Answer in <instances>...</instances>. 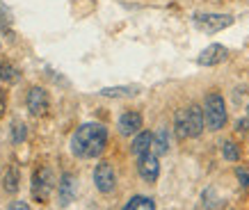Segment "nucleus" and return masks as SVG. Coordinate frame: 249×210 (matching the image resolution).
Wrapping results in <instances>:
<instances>
[{
	"label": "nucleus",
	"mask_w": 249,
	"mask_h": 210,
	"mask_svg": "<svg viewBox=\"0 0 249 210\" xmlns=\"http://www.w3.org/2000/svg\"><path fill=\"white\" fill-rule=\"evenodd\" d=\"M18 188H21V174H18L16 165H7V169L2 174V190L7 194H16Z\"/></svg>",
	"instance_id": "12"
},
{
	"label": "nucleus",
	"mask_w": 249,
	"mask_h": 210,
	"mask_svg": "<svg viewBox=\"0 0 249 210\" xmlns=\"http://www.w3.org/2000/svg\"><path fill=\"white\" fill-rule=\"evenodd\" d=\"M5 112V96H2V91H0V114Z\"/></svg>",
	"instance_id": "24"
},
{
	"label": "nucleus",
	"mask_w": 249,
	"mask_h": 210,
	"mask_svg": "<svg viewBox=\"0 0 249 210\" xmlns=\"http://www.w3.org/2000/svg\"><path fill=\"white\" fill-rule=\"evenodd\" d=\"M9 210H30V206L25 201H14L12 206H9Z\"/></svg>",
	"instance_id": "23"
},
{
	"label": "nucleus",
	"mask_w": 249,
	"mask_h": 210,
	"mask_svg": "<svg viewBox=\"0 0 249 210\" xmlns=\"http://www.w3.org/2000/svg\"><path fill=\"white\" fill-rule=\"evenodd\" d=\"M94 183H96L98 192L103 194H110L117 185V176H114V169L110 162H98L96 169H94Z\"/></svg>",
	"instance_id": "5"
},
{
	"label": "nucleus",
	"mask_w": 249,
	"mask_h": 210,
	"mask_svg": "<svg viewBox=\"0 0 249 210\" xmlns=\"http://www.w3.org/2000/svg\"><path fill=\"white\" fill-rule=\"evenodd\" d=\"M204 117H206V126L211 130H222L227 123V103L222 94L211 91L204 101Z\"/></svg>",
	"instance_id": "2"
},
{
	"label": "nucleus",
	"mask_w": 249,
	"mask_h": 210,
	"mask_svg": "<svg viewBox=\"0 0 249 210\" xmlns=\"http://www.w3.org/2000/svg\"><path fill=\"white\" fill-rule=\"evenodd\" d=\"M227 60V48L222 44H211L208 48H204V52L199 55V64H204V67H215L219 62Z\"/></svg>",
	"instance_id": "10"
},
{
	"label": "nucleus",
	"mask_w": 249,
	"mask_h": 210,
	"mask_svg": "<svg viewBox=\"0 0 249 210\" xmlns=\"http://www.w3.org/2000/svg\"><path fill=\"white\" fill-rule=\"evenodd\" d=\"M247 110H249V107H247Z\"/></svg>",
	"instance_id": "25"
},
{
	"label": "nucleus",
	"mask_w": 249,
	"mask_h": 210,
	"mask_svg": "<svg viewBox=\"0 0 249 210\" xmlns=\"http://www.w3.org/2000/svg\"><path fill=\"white\" fill-rule=\"evenodd\" d=\"M28 110L35 117H41L48 110V94H46L44 87H32L28 91Z\"/></svg>",
	"instance_id": "7"
},
{
	"label": "nucleus",
	"mask_w": 249,
	"mask_h": 210,
	"mask_svg": "<svg viewBox=\"0 0 249 210\" xmlns=\"http://www.w3.org/2000/svg\"><path fill=\"white\" fill-rule=\"evenodd\" d=\"M137 172L146 183H156L160 176V165H158V156L156 153H144L137 160Z\"/></svg>",
	"instance_id": "6"
},
{
	"label": "nucleus",
	"mask_w": 249,
	"mask_h": 210,
	"mask_svg": "<svg viewBox=\"0 0 249 210\" xmlns=\"http://www.w3.org/2000/svg\"><path fill=\"white\" fill-rule=\"evenodd\" d=\"M235 178L240 180L242 188H249V169H245V167H238V169H235Z\"/></svg>",
	"instance_id": "21"
},
{
	"label": "nucleus",
	"mask_w": 249,
	"mask_h": 210,
	"mask_svg": "<svg viewBox=\"0 0 249 210\" xmlns=\"http://www.w3.org/2000/svg\"><path fill=\"white\" fill-rule=\"evenodd\" d=\"M25 135H28V128H25V123H23V121H14V123H12V142L21 144L23 140H25Z\"/></svg>",
	"instance_id": "20"
},
{
	"label": "nucleus",
	"mask_w": 249,
	"mask_h": 210,
	"mask_svg": "<svg viewBox=\"0 0 249 210\" xmlns=\"http://www.w3.org/2000/svg\"><path fill=\"white\" fill-rule=\"evenodd\" d=\"M53 188H55L53 172H51L48 167L39 169V172L35 174V178H32V194H35V199H39L41 203H46L48 201V196H51V192H53Z\"/></svg>",
	"instance_id": "3"
},
{
	"label": "nucleus",
	"mask_w": 249,
	"mask_h": 210,
	"mask_svg": "<svg viewBox=\"0 0 249 210\" xmlns=\"http://www.w3.org/2000/svg\"><path fill=\"white\" fill-rule=\"evenodd\" d=\"M235 130L238 133H242V135H249V119H240L238 123H235Z\"/></svg>",
	"instance_id": "22"
},
{
	"label": "nucleus",
	"mask_w": 249,
	"mask_h": 210,
	"mask_svg": "<svg viewBox=\"0 0 249 210\" xmlns=\"http://www.w3.org/2000/svg\"><path fill=\"white\" fill-rule=\"evenodd\" d=\"M124 210H156V203L149 199V196H133Z\"/></svg>",
	"instance_id": "16"
},
{
	"label": "nucleus",
	"mask_w": 249,
	"mask_h": 210,
	"mask_svg": "<svg viewBox=\"0 0 249 210\" xmlns=\"http://www.w3.org/2000/svg\"><path fill=\"white\" fill-rule=\"evenodd\" d=\"M222 156H224V160H229V162H238V160H240V146L235 142H224L222 144Z\"/></svg>",
	"instance_id": "19"
},
{
	"label": "nucleus",
	"mask_w": 249,
	"mask_h": 210,
	"mask_svg": "<svg viewBox=\"0 0 249 210\" xmlns=\"http://www.w3.org/2000/svg\"><path fill=\"white\" fill-rule=\"evenodd\" d=\"M151 146H153V135L149 130H142V133L135 135V140L130 144V151L140 158V156H144V153H151Z\"/></svg>",
	"instance_id": "13"
},
{
	"label": "nucleus",
	"mask_w": 249,
	"mask_h": 210,
	"mask_svg": "<svg viewBox=\"0 0 249 210\" xmlns=\"http://www.w3.org/2000/svg\"><path fill=\"white\" fill-rule=\"evenodd\" d=\"M103 96H110V98H124V96H135L137 94V87H106L101 91Z\"/></svg>",
	"instance_id": "17"
},
{
	"label": "nucleus",
	"mask_w": 249,
	"mask_h": 210,
	"mask_svg": "<svg viewBox=\"0 0 249 210\" xmlns=\"http://www.w3.org/2000/svg\"><path fill=\"white\" fill-rule=\"evenodd\" d=\"M57 199H60V206H69L76 199V178H73V174H62L60 183H57Z\"/></svg>",
	"instance_id": "8"
},
{
	"label": "nucleus",
	"mask_w": 249,
	"mask_h": 210,
	"mask_svg": "<svg viewBox=\"0 0 249 210\" xmlns=\"http://www.w3.org/2000/svg\"><path fill=\"white\" fill-rule=\"evenodd\" d=\"M107 144V130L101 123H83L71 137V151L78 158H98Z\"/></svg>",
	"instance_id": "1"
},
{
	"label": "nucleus",
	"mask_w": 249,
	"mask_h": 210,
	"mask_svg": "<svg viewBox=\"0 0 249 210\" xmlns=\"http://www.w3.org/2000/svg\"><path fill=\"white\" fill-rule=\"evenodd\" d=\"M195 23L199 30L208 32V35H215V32L229 28L233 23V16L231 14H199V16H195Z\"/></svg>",
	"instance_id": "4"
},
{
	"label": "nucleus",
	"mask_w": 249,
	"mask_h": 210,
	"mask_svg": "<svg viewBox=\"0 0 249 210\" xmlns=\"http://www.w3.org/2000/svg\"><path fill=\"white\" fill-rule=\"evenodd\" d=\"M119 133L121 135H137L140 133V128H142V114L135 112V110H130V112H124L119 117Z\"/></svg>",
	"instance_id": "9"
},
{
	"label": "nucleus",
	"mask_w": 249,
	"mask_h": 210,
	"mask_svg": "<svg viewBox=\"0 0 249 210\" xmlns=\"http://www.w3.org/2000/svg\"><path fill=\"white\" fill-rule=\"evenodd\" d=\"M204 123H206V117H204V110L199 105H190L188 107V130H190V137H199L204 133Z\"/></svg>",
	"instance_id": "11"
},
{
	"label": "nucleus",
	"mask_w": 249,
	"mask_h": 210,
	"mask_svg": "<svg viewBox=\"0 0 249 210\" xmlns=\"http://www.w3.org/2000/svg\"><path fill=\"white\" fill-rule=\"evenodd\" d=\"M153 153L156 156H165L167 151H169V130L167 128H160L158 133L153 135Z\"/></svg>",
	"instance_id": "14"
},
{
	"label": "nucleus",
	"mask_w": 249,
	"mask_h": 210,
	"mask_svg": "<svg viewBox=\"0 0 249 210\" xmlns=\"http://www.w3.org/2000/svg\"><path fill=\"white\" fill-rule=\"evenodd\" d=\"M0 80L2 83H16L18 80V71H16L14 64H9V62L0 64Z\"/></svg>",
	"instance_id": "18"
},
{
	"label": "nucleus",
	"mask_w": 249,
	"mask_h": 210,
	"mask_svg": "<svg viewBox=\"0 0 249 210\" xmlns=\"http://www.w3.org/2000/svg\"><path fill=\"white\" fill-rule=\"evenodd\" d=\"M174 130H176V137L178 140H188L190 130H188V110H178L176 117H174Z\"/></svg>",
	"instance_id": "15"
}]
</instances>
